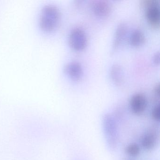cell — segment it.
Here are the masks:
<instances>
[{"label": "cell", "mask_w": 160, "mask_h": 160, "mask_svg": "<svg viewBox=\"0 0 160 160\" xmlns=\"http://www.w3.org/2000/svg\"><path fill=\"white\" fill-rule=\"evenodd\" d=\"M127 29V26L125 23L122 22L118 25L115 32L112 44L113 52L116 51L121 44L126 35Z\"/></svg>", "instance_id": "cell-9"}, {"label": "cell", "mask_w": 160, "mask_h": 160, "mask_svg": "<svg viewBox=\"0 0 160 160\" xmlns=\"http://www.w3.org/2000/svg\"><path fill=\"white\" fill-rule=\"evenodd\" d=\"M64 72L69 76L73 81L80 80L83 75V69L80 63L76 61H72L65 64Z\"/></svg>", "instance_id": "cell-6"}, {"label": "cell", "mask_w": 160, "mask_h": 160, "mask_svg": "<svg viewBox=\"0 0 160 160\" xmlns=\"http://www.w3.org/2000/svg\"><path fill=\"white\" fill-rule=\"evenodd\" d=\"M60 18V12L57 6L52 4L45 5L40 13L39 26L46 32L53 31L58 26Z\"/></svg>", "instance_id": "cell-2"}, {"label": "cell", "mask_w": 160, "mask_h": 160, "mask_svg": "<svg viewBox=\"0 0 160 160\" xmlns=\"http://www.w3.org/2000/svg\"><path fill=\"white\" fill-rule=\"evenodd\" d=\"M102 128L108 148L112 151L116 150L119 142L118 129L117 120L112 114L107 113L103 115Z\"/></svg>", "instance_id": "cell-1"}, {"label": "cell", "mask_w": 160, "mask_h": 160, "mask_svg": "<svg viewBox=\"0 0 160 160\" xmlns=\"http://www.w3.org/2000/svg\"><path fill=\"white\" fill-rule=\"evenodd\" d=\"M153 61L155 64H158L160 62V52H156L153 57Z\"/></svg>", "instance_id": "cell-15"}, {"label": "cell", "mask_w": 160, "mask_h": 160, "mask_svg": "<svg viewBox=\"0 0 160 160\" xmlns=\"http://www.w3.org/2000/svg\"><path fill=\"white\" fill-rule=\"evenodd\" d=\"M90 6L93 13L98 16H106L111 12V4L105 0L92 1L91 2Z\"/></svg>", "instance_id": "cell-7"}, {"label": "cell", "mask_w": 160, "mask_h": 160, "mask_svg": "<svg viewBox=\"0 0 160 160\" xmlns=\"http://www.w3.org/2000/svg\"><path fill=\"white\" fill-rule=\"evenodd\" d=\"M110 75L113 82L117 86H121L123 82L122 70L120 65L118 64L112 65L110 68Z\"/></svg>", "instance_id": "cell-10"}, {"label": "cell", "mask_w": 160, "mask_h": 160, "mask_svg": "<svg viewBox=\"0 0 160 160\" xmlns=\"http://www.w3.org/2000/svg\"><path fill=\"white\" fill-rule=\"evenodd\" d=\"M160 10L158 4L152 5L147 7L146 17L149 24L154 28L160 26Z\"/></svg>", "instance_id": "cell-8"}, {"label": "cell", "mask_w": 160, "mask_h": 160, "mask_svg": "<svg viewBox=\"0 0 160 160\" xmlns=\"http://www.w3.org/2000/svg\"><path fill=\"white\" fill-rule=\"evenodd\" d=\"M159 140V132L157 127L152 126L141 137V145L147 151H151L155 148Z\"/></svg>", "instance_id": "cell-4"}, {"label": "cell", "mask_w": 160, "mask_h": 160, "mask_svg": "<svg viewBox=\"0 0 160 160\" xmlns=\"http://www.w3.org/2000/svg\"><path fill=\"white\" fill-rule=\"evenodd\" d=\"M160 84H159V83H158L155 86V88H154V93H155V95L157 97H158V98H159V97H160Z\"/></svg>", "instance_id": "cell-16"}, {"label": "cell", "mask_w": 160, "mask_h": 160, "mask_svg": "<svg viewBox=\"0 0 160 160\" xmlns=\"http://www.w3.org/2000/svg\"><path fill=\"white\" fill-rule=\"evenodd\" d=\"M125 151L129 156L137 157L140 154L141 148L137 143H131L126 146Z\"/></svg>", "instance_id": "cell-12"}, {"label": "cell", "mask_w": 160, "mask_h": 160, "mask_svg": "<svg viewBox=\"0 0 160 160\" xmlns=\"http://www.w3.org/2000/svg\"><path fill=\"white\" fill-rule=\"evenodd\" d=\"M68 42L71 47L77 51L83 50L87 45L88 38L83 29L75 28L71 30Z\"/></svg>", "instance_id": "cell-3"}, {"label": "cell", "mask_w": 160, "mask_h": 160, "mask_svg": "<svg viewBox=\"0 0 160 160\" xmlns=\"http://www.w3.org/2000/svg\"><path fill=\"white\" fill-rule=\"evenodd\" d=\"M147 105V98L142 93H135L130 99V106L131 110L136 115H142L146 110Z\"/></svg>", "instance_id": "cell-5"}, {"label": "cell", "mask_w": 160, "mask_h": 160, "mask_svg": "<svg viewBox=\"0 0 160 160\" xmlns=\"http://www.w3.org/2000/svg\"><path fill=\"white\" fill-rule=\"evenodd\" d=\"M151 117L154 121L159 122L160 120V104H157L153 108L151 113Z\"/></svg>", "instance_id": "cell-13"}, {"label": "cell", "mask_w": 160, "mask_h": 160, "mask_svg": "<svg viewBox=\"0 0 160 160\" xmlns=\"http://www.w3.org/2000/svg\"><path fill=\"white\" fill-rule=\"evenodd\" d=\"M146 38L142 31L136 29L131 33L130 38V44L134 47L142 45L145 42Z\"/></svg>", "instance_id": "cell-11"}, {"label": "cell", "mask_w": 160, "mask_h": 160, "mask_svg": "<svg viewBox=\"0 0 160 160\" xmlns=\"http://www.w3.org/2000/svg\"><path fill=\"white\" fill-rule=\"evenodd\" d=\"M141 4L144 7H147L155 4H159L158 0H142Z\"/></svg>", "instance_id": "cell-14"}]
</instances>
